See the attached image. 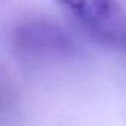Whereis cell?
<instances>
[{"mask_svg": "<svg viewBox=\"0 0 126 126\" xmlns=\"http://www.w3.org/2000/svg\"><path fill=\"white\" fill-rule=\"evenodd\" d=\"M61 5L95 41L115 48H126V16L117 3L66 1Z\"/></svg>", "mask_w": 126, "mask_h": 126, "instance_id": "obj_1", "label": "cell"}, {"mask_svg": "<svg viewBox=\"0 0 126 126\" xmlns=\"http://www.w3.org/2000/svg\"><path fill=\"white\" fill-rule=\"evenodd\" d=\"M14 42L20 54L36 59L69 56L76 49L73 38L61 26L43 20L19 26Z\"/></svg>", "mask_w": 126, "mask_h": 126, "instance_id": "obj_2", "label": "cell"}]
</instances>
